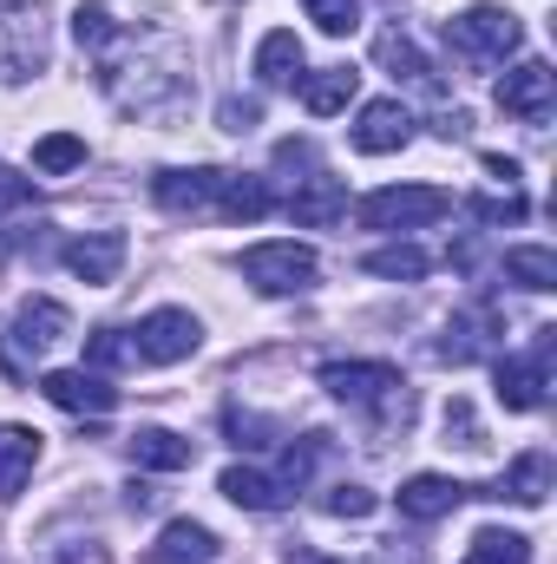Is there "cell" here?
I'll return each mask as SVG.
<instances>
[{"mask_svg":"<svg viewBox=\"0 0 557 564\" xmlns=\"http://www.w3.org/2000/svg\"><path fill=\"white\" fill-rule=\"evenodd\" d=\"M361 270H368V276H387V282H419L426 270H433V257L414 250V243H387V250H368Z\"/></svg>","mask_w":557,"mask_h":564,"instance_id":"obj_25","label":"cell"},{"mask_svg":"<svg viewBox=\"0 0 557 564\" xmlns=\"http://www.w3.org/2000/svg\"><path fill=\"white\" fill-rule=\"evenodd\" d=\"M321 506H328L335 519H368V512H374L381 499H374L368 486H348V479H341V486H328V499H321Z\"/></svg>","mask_w":557,"mask_h":564,"instance_id":"obj_33","label":"cell"},{"mask_svg":"<svg viewBox=\"0 0 557 564\" xmlns=\"http://www.w3.org/2000/svg\"><path fill=\"white\" fill-rule=\"evenodd\" d=\"M197 341H204V328H197L190 308H151L139 328H132V348H139V361H151V368H177V361H190Z\"/></svg>","mask_w":557,"mask_h":564,"instance_id":"obj_7","label":"cell"},{"mask_svg":"<svg viewBox=\"0 0 557 564\" xmlns=\"http://www.w3.org/2000/svg\"><path fill=\"white\" fill-rule=\"evenodd\" d=\"M551 335H557V328H538V348H532V355H505V361H499V401H505L512 414H538V408H545Z\"/></svg>","mask_w":557,"mask_h":564,"instance_id":"obj_9","label":"cell"},{"mask_svg":"<svg viewBox=\"0 0 557 564\" xmlns=\"http://www.w3.org/2000/svg\"><path fill=\"white\" fill-rule=\"evenodd\" d=\"M459 564H532V539H525V532H499V525H485V532H472V545H466V558Z\"/></svg>","mask_w":557,"mask_h":564,"instance_id":"obj_24","label":"cell"},{"mask_svg":"<svg viewBox=\"0 0 557 564\" xmlns=\"http://www.w3.org/2000/svg\"><path fill=\"white\" fill-rule=\"evenodd\" d=\"M525 197H518V184H505V197H472V217L479 224H525Z\"/></svg>","mask_w":557,"mask_h":564,"instance_id":"obj_32","label":"cell"},{"mask_svg":"<svg viewBox=\"0 0 557 564\" xmlns=\"http://www.w3.org/2000/svg\"><path fill=\"white\" fill-rule=\"evenodd\" d=\"M407 139H414V112H407L401 99H368V106H361V119H354V151L387 158V151H401Z\"/></svg>","mask_w":557,"mask_h":564,"instance_id":"obj_13","label":"cell"},{"mask_svg":"<svg viewBox=\"0 0 557 564\" xmlns=\"http://www.w3.org/2000/svg\"><path fill=\"white\" fill-rule=\"evenodd\" d=\"M485 171H492V177H505V184H518V164H512V158H499V151L485 158Z\"/></svg>","mask_w":557,"mask_h":564,"instance_id":"obj_37","label":"cell"},{"mask_svg":"<svg viewBox=\"0 0 557 564\" xmlns=\"http://www.w3.org/2000/svg\"><path fill=\"white\" fill-rule=\"evenodd\" d=\"M466 499H472V486H459V479H446V473H414V479L401 486V519H414V525H433V519L459 512Z\"/></svg>","mask_w":557,"mask_h":564,"instance_id":"obj_14","label":"cell"},{"mask_svg":"<svg viewBox=\"0 0 557 564\" xmlns=\"http://www.w3.org/2000/svg\"><path fill=\"white\" fill-rule=\"evenodd\" d=\"M276 210V191L263 177H243V171H223V191H217V217L223 224H256Z\"/></svg>","mask_w":557,"mask_h":564,"instance_id":"obj_17","label":"cell"},{"mask_svg":"<svg viewBox=\"0 0 557 564\" xmlns=\"http://www.w3.org/2000/svg\"><path fill=\"white\" fill-rule=\"evenodd\" d=\"M33 164H40L46 177H59V171H73V164H86V139H73V132H53V139L33 144Z\"/></svg>","mask_w":557,"mask_h":564,"instance_id":"obj_31","label":"cell"},{"mask_svg":"<svg viewBox=\"0 0 557 564\" xmlns=\"http://www.w3.org/2000/svg\"><path fill=\"white\" fill-rule=\"evenodd\" d=\"M125 446H132V459H139L144 473H184L190 466V440L171 433V426H139Z\"/></svg>","mask_w":557,"mask_h":564,"instance_id":"obj_22","label":"cell"},{"mask_svg":"<svg viewBox=\"0 0 557 564\" xmlns=\"http://www.w3.org/2000/svg\"><path fill=\"white\" fill-rule=\"evenodd\" d=\"M66 270H73L79 282H92V289L119 282V270H125V237H119V230H99V237H73V243H66Z\"/></svg>","mask_w":557,"mask_h":564,"instance_id":"obj_15","label":"cell"},{"mask_svg":"<svg viewBox=\"0 0 557 564\" xmlns=\"http://www.w3.org/2000/svg\"><path fill=\"white\" fill-rule=\"evenodd\" d=\"M452 210V197L439 184H387L374 197H361V224L368 230H426Z\"/></svg>","mask_w":557,"mask_h":564,"instance_id":"obj_4","label":"cell"},{"mask_svg":"<svg viewBox=\"0 0 557 564\" xmlns=\"http://www.w3.org/2000/svg\"><path fill=\"white\" fill-rule=\"evenodd\" d=\"M505 276L518 282V289H557V257L551 250H538V243H518V250H505Z\"/></svg>","mask_w":557,"mask_h":564,"instance_id":"obj_26","label":"cell"},{"mask_svg":"<svg viewBox=\"0 0 557 564\" xmlns=\"http://www.w3.org/2000/svg\"><path fill=\"white\" fill-rule=\"evenodd\" d=\"M217 119H223V132H250V126L263 119V106H256V99H223Z\"/></svg>","mask_w":557,"mask_h":564,"instance_id":"obj_35","label":"cell"},{"mask_svg":"<svg viewBox=\"0 0 557 564\" xmlns=\"http://www.w3.org/2000/svg\"><path fill=\"white\" fill-rule=\"evenodd\" d=\"M551 106H557V73L545 59H525L499 79V112H512L518 126H545Z\"/></svg>","mask_w":557,"mask_h":564,"instance_id":"obj_10","label":"cell"},{"mask_svg":"<svg viewBox=\"0 0 557 564\" xmlns=\"http://www.w3.org/2000/svg\"><path fill=\"white\" fill-rule=\"evenodd\" d=\"M315 453H321V440H315V433H308L302 446H288V453H282V492L308 486V473H315Z\"/></svg>","mask_w":557,"mask_h":564,"instance_id":"obj_34","label":"cell"},{"mask_svg":"<svg viewBox=\"0 0 557 564\" xmlns=\"http://www.w3.org/2000/svg\"><path fill=\"white\" fill-rule=\"evenodd\" d=\"M446 40L466 66H505V53H518L525 26L512 7H466L459 20H446Z\"/></svg>","mask_w":557,"mask_h":564,"instance_id":"obj_2","label":"cell"},{"mask_svg":"<svg viewBox=\"0 0 557 564\" xmlns=\"http://www.w3.org/2000/svg\"><path fill=\"white\" fill-rule=\"evenodd\" d=\"M46 66V13L40 0H0V79H26Z\"/></svg>","mask_w":557,"mask_h":564,"instance_id":"obj_5","label":"cell"},{"mask_svg":"<svg viewBox=\"0 0 557 564\" xmlns=\"http://www.w3.org/2000/svg\"><path fill=\"white\" fill-rule=\"evenodd\" d=\"M288 564H335V558H321L315 545H288Z\"/></svg>","mask_w":557,"mask_h":564,"instance_id":"obj_38","label":"cell"},{"mask_svg":"<svg viewBox=\"0 0 557 564\" xmlns=\"http://www.w3.org/2000/svg\"><path fill=\"white\" fill-rule=\"evenodd\" d=\"M341 210H348L341 177H302V184H295V197H288V217H295L302 230H321V224H335Z\"/></svg>","mask_w":557,"mask_h":564,"instance_id":"obj_18","label":"cell"},{"mask_svg":"<svg viewBox=\"0 0 557 564\" xmlns=\"http://www.w3.org/2000/svg\"><path fill=\"white\" fill-rule=\"evenodd\" d=\"M308 7V20L328 33V40H348L354 26H361V0H302Z\"/></svg>","mask_w":557,"mask_h":564,"instance_id":"obj_30","label":"cell"},{"mask_svg":"<svg viewBox=\"0 0 557 564\" xmlns=\"http://www.w3.org/2000/svg\"><path fill=\"white\" fill-rule=\"evenodd\" d=\"M217 492H223L230 506H243V512H282V506H288L282 479H270V473H256V466H230V473L217 479Z\"/></svg>","mask_w":557,"mask_h":564,"instance_id":"obj_20","label":"cell"},{"mask_svg":"<svg viewBox=\"0 0 557 564\" xmlns=\"http://www.w3.org/2000/svg\"><path fill=\"white\" fill-rule=\"evenodd\" d=\"M321 388L348 408H401L407 414V381H401L394 361H328Z\"/></svg>","mask_w":557,"mask_h":564,"instance_id":"obj_3","label":"cell"},{"mask_svg":"<svg viewBox=\"0 0 557 564\" xmlns=\"http://www.w3.org/2000/svg\"><path fill=\"white\" fill-rule=\"evenodd\" d=\"M315 250L308 243H256V250H243V282L250 289H263V295H302L308 282H315Z\"/></svg>","mask_w":557,"mask_h":564,"instance_id":"obj_6","label":"cell"},{"mask_svg":"<svg viewBox=\"0 0 557 564\" xmlns=\"http://www.w3.org/2000/svg\"><path fill=\"white\" fill-rule=\"evenodd\" d=\"M26 191H33V184H26V177H13V171L0 164V204H26Z\"/></svg>","mask_w":557,"mask_h":564,"instance_id":"obj_36","label":"cell"},{"mask_svg":"<svg viewBox=\"0 0 557 564\" xmlns=\"http://www.w3.org/2000/svg\"><path fill=\"white\" fill-rule=\"evenodd\" d=\"M472 499H512V506H545L551 499V453H518L492 486H472Z\"/></svg>","mask_w":557,"mask_h":564,"instance_id":"obj_12","label":"cell"},{"mask_svg":"<svg viewBox=\"0 0 557 564\" xmlns=\"http://www.w3.org/2000/svg\"><path fill=\"white\" fill-rule=\"evenodd\" d=\"M144 558H151V564H210V558H217V532H210V525H197V519H171Z\"/></svg>","mask_w":557,"mask_h":564,"instance_id":"obj_16","label":"cell"},{"mask_svg":"<svg viewBox=\"0 0 557 564\" xmlns=\"http://www.w3.org/2000/svg\"><path fill=\"white\" fill-rule=\"evenodd\" d=\"M40 394H46L53 408L79 414V421H106V414L119 408V388H112L106 375H92V368H53V375H40Z\"/></svg>","mask_w":557,"mask_h":564,"instance_id":"obj_8","label":"cell"},{"mask_svg":"<svg viewBox=\"0 0 557 564\" xmlns=\"http://www.w3.org/2000/svg\"><path fill=\"white\" fill-rule=\"evenodd\" d=\"M361 93V73L354 66H321V73H302V106L315 112V119H328V112H348V99Z\"/></svg>","mask_w":557,"mask_h":564,"instance_id":"obj_21","label":"cell"},{"mask_svg":"<svg viewBox=\"0 0 557 564\" xmlns=\"http://www.w3.org/2000/svg\"><path fill=\"white\" fill-rule=\"evenodd\" d=\"M73 33H79V46H86V53H112V46H119V20H112L99 0H79Z\"/></svg>","mask_w":557,"mask_h":564,"instance_id":"obj_29","label":"cell"},{"mask_svg":"<svg viewBox=\"0 0 557 564\" xmlns=\"http://www.w3.org/2000/svg\"><path fill=\"white\" fill-rule=\"evenodd\" d=\"M73 335V315H66V302H53V295H33V302H20V315L0 328V368L7 375H26L53 341H66Z\"/></svg>","mask_w":557,"mask_h":564,"instance_id":"obj_1","label":"cell"},{"mask_svg":"<svg viewBox=\"0 0 557 564\" xmlns=\"http://www.w3.org/2000/svg\"><path fill=\"white\" fill-rule=\"evenodd\" d=\"M374 53H381V66H394V79H407V86H426V93H433V66L419 59V46L407 40V33H381Z\"/></svg>","mask_w":557,"mask_h":564,"instance_id":"obj_28","label":"cell"},{"mask_svg":"<svg viewBox=\"0 0 557 564\" xmlns=\"http://www.w3.org/2000/svg\"><path fill=\"white\" fill-rule=\"evenodd\" d=\"M256 79L263 86H295L302 79V40L276 26V33H263V46H256Z\"/></svg>","mask_w":557,"mask_h":564,"instance_id":"obj_23","label":"cell"},{"mask_svg":"<svg viewBox=\"0 0 557 564\" xmlns=\"http://www.w3.org/2000/svg\"><path fill=\"white\" fill-rule=\"evenodd\" d=\"M33 466H40V433L33 426H0V506L33 479Z\"/></svg>","mask_w":557,"mask_h":564,"instance_id":"obj_19","label":"cell"},{"mask_svg":"<svg viewBox=\"0 0 557 564\" xmlns=\"http://www.w3.org/2000/svg\"><path fill=\"white\" fill-rule=\"evenodd\" d=\"M217 191H223V171L197 164V171H157L151 197L171 210V217H217Z\"/></svg>","mask_w":557,"mask_h":564,"instance_id":"obj_11","label":"cell"},{"mask_svg":"<svg viewBox=\"0 0 557 564\" xmlns=\"http://www.w3.org/2000/svg\"><path fill=\"white\" fill-rule=\"evenodd\" d=\"M86 368H92V375L139 368V348H132V335H125V328H99V335L86 341Z\"/></svg>","mask_w":557,"mask_h":564,"instance_id":"obj_27","label":"cell"}]
</instances>
